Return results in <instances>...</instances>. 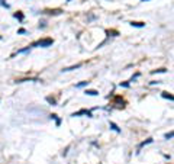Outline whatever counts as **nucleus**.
Listing matches in <instances>:
<instances>
[{
  "mask_svg": "<svg viewBox=\"0 0 174 164\" xmlns=\"http://www.w3.org/2000/svg\"><path fill=\"white\" fill-rule=\"evenodd\" d=\"M52 44H54V41H52L51 38H45V39H41V41H38V42H33V44L30 45V48H35V47L46 48V47H51Z\"/></svg>",
  "mask_w": 174,
  "mask_h": 164,
  "instance_id": "nucleus-1",
  "label": "nucleus"
},
{
  "mask_svg": "<svg viewBox=\"0 0 174 164\" xmlns=\"http://www.w3.org/2000/svg\"><path fill=\"white\" fill-rule=\"evenodd\" d=\"M81 115H86V116H89V118H91V112L90 110H87V109H81V110H78V112H74L71 116H81Z\"/></svg>",
  "mask_w": 174,
  "mask_h": 164,
  "instance_id": "nucleus-2",
  "label": "nucleus"
},
{
  "mask_svg": "<svg viewBox=\"0 0 174 164\" xmlns=\"http://www.w3.org/2000/svg\"><path fill=\"white\" fill-rule=\"evenodd\" d=\"M46 100H48L51 105H55V100H54V99H51V97H46Z\"/></svg>",
  "mask_w": 174,
  "mask_h": 164,
  "instance_id": "nucleus-17",
  "label": "nucleus"
},
{
  "mask_svg": "<svg viewBox=\"0 0 174 164\" xmlns=\"http://www.w3.org/2000/svg\"><path fill=\"white\" fill-rule=\"evenodd\" d=\"M13 16H15L16 19H19V20H23V13H22V12H17V13H15Z\"/></svg>",
  "mask_w": 174,
  "mask_h": 164,
  "instance_id": "nucleus-10",
  "label": "nucleus"
},
{
  "mask_svg": "<svg viewBox=\"0 0 174 164\" xmlns=\"http://www.w3.org/2000/svg\"><path fill=\"white\" fill-rule=\"evenodd\" d=\"M131 25L135 26V28H144V26H145L144 22H131Z\"/></svg>",
  "mask_w": 174,
  "mask_h": 164,
  "instance_id": "nucleus-6",
  "label": "nucleus"
},
{
  "mask_svg": "<svg viewBox=\"0 0 174 164\" xmlns=\"http://www.w3.org/2000/svg\"><path fill=\"white\" fill-rule=\"evenodd\" d=\"M0 39H1V35H0Z\"/></svg>",
  "mask_w": 174,
  "mask_h": 164,
  "instance_id": "nucleus-20",
  "label": "nucleus"
},
{
  "mask_svg": "<svg viewBox=\"0 0 174 164\" xmlns=\"http://www.w3.org/2000/svg\"><path fill=\"white\" fill-rule=\"evenodd\" d=\"M164 137H166V140H171V138L174 137V132H170V134H166Z\"/></svg>",
  "mask_w": 174,
  "mask_h": 164,
  "instance_id": "nucleus-15",
  "label": "nucleus"
},
{
  "mask_svg": "<svg viewBox=\"0 0 174 164\" xmlns=\"http://www.w3.org/2000/svg\"><path fill=\"white\" fill-rule=\"evenodd\" d=\"M161 96H163L164 99H168V100H173L174 102V94H170L168 92H161Z\"/></svg>",
  "mask_w": 174,
  "mask_h": 164,
  "instance_id": "nucleus-3",
  "label": "nucleus"
},
{
  "mask_svg": "<svg viewBox=\"0 0 174 164\" xmlns=\"http://www.w3.org/2000/svg\"><path fill=\"white\" fill-rule=\"evenodd\" d=\"M0 4H1L3 7H6V9H10V4H9V3H6L4 0H0Z\"/></svg>",
  "mask_w": 174,
  "mask_h": 164,
  "instance_id": "nucleus-13",
  "label": "nucleus"
},
{
  "mask_svg": "<svg viewBox=\"0 0 174 164\" xmlns=\"http://www.w3.org/2000/svg\"><path fill=\"white\" fill-rule=\"evenodd\" d=\"M80 67H81V64H77V65H73V67H67L62 71H71V70H76V68H80Z\"/></svg>",
  "mask_w": 174,
  "mask_h": 164,
  "instance_id": "nucleus-8",
  "label": "nucleus"
},
{
  "mask_svg": "<svg viewBox=\"0 0 174 164\" xmlns=\"http://www.w3.org/2000/svg\"><path fill=\"white\" fill-rule=\"evenodd\" d=\"M89 83H90V81H81V83L76 84V87H77V89H81V87H86V86H89Z\"/></svg>",
  "mask_w": 174,
  "mask_h": 164,
  "instance_id": "nucleus-9",
  "label": "nucleus"
},
{
  "mask_svg": "<svg viewBox=\"0 0 174 164\" xmlns=\"http://www.w3.org/2000/svg\"><path fill=\"white\" fill-rule=\"evenodd\" d=\"M84 94H87V96H97L99 92H96V90H86Z\"/></svg>",
  "mask_w": 174,
  "mask_h": 164,
  "instance_id": "nucleus-7",
  "label": "nucleus"
},
{
  "mask_svg": "<svg viewBox=\"0 0 174 164\" xmlns=\"http://www.w3.org/2000/svg\"><path fill=\"white\" fill-rule=\"evenodd\" d=\"M51 118H52V119H55V122H57V125H60V124H61V121H60V118H58L57 115H51Z\"/></svg>",
  "mask_w": 174,
  "mask_h": 164,
  "instance_id": "nucleus-14",
  "label": "nucleus"
},
{
  "mask_svg": "<svg viewBox=\"0 0 174 164\" xmlns=\"http://www.w3.org/2000/svg\"><path fill=\"white\" fill-rule=\"evenodd\" d=\"M109 126H110V129H113L115 132H118V134L121 132V128H119V126L115 124V122H109Z\"/></svg>",
  "mask_w": 174,
  "mask_h": 164,
  "instance_id": "nucleus-4",
  "label": "nucleus"
},
{
  "mask_svg": "<svg viewBox=\"0 0 174 164\" xmlns=\"http://www.w3.org/2000/svg\"><path fill=\"white\" fill-rule=\"evenodd\" d=\"M167 70L166 68H158V70H152L151 71V74H157V73H166Z\"/></svg>",
  "mask_w": 174,
  "mask_h": 164,
  "instance_id": "nucleus-12",
  "label": "nucleus"
},
{
  "mask_svg": "<svg viewBox=\"0 0 174 164\" xmlns=\"http://www.w3.org/2000/svg\"><path fill=\"white\" fill-rule=\"evenodd\" d=\"M119 86H121V87H129V81H123V83H121Z\"/></svg>",
  "mask_w": 174,
  "mask_h": 164,
  "instance_id": "nucleus-16",
  "label": "nucleus"
},
{
  "mask_svg": "<svg viewBox=\"0 0 174 164\" xmlns=\"http://www.w3.org/2000/svg\"><path fill=\"white\" fill-rule=\"evenodd\" d=\"M17 32H19V33H26V31H25V29H19Z\"/></svg>",
  "mask_w": 174,
  "mask_h": 164,
  "instance_id": "nucleus-18",
  "label": "nucleus"
},
{
  "mask_svg": "<svg viewBox=\"0 0 174 164\" xmlns=\"http://www.w3.org/2000/svg\"><path fill=\"white\" fill-rule=\"evenodd\" d=\"M29 51H30V47H26V48H23V49H19L17 54H25V52H29Z\"/></svg>",
  "mask_w": 174,
  "mask_h": 164,
  "instance_id": "nucleus-11",
  "label": "nucleus"
},
{
  "mask_svg": "<svg viewBox=\"0 0 174 164\" xmlns=\"http://www.w3.org/2000/svg\"><path fill=\"white\" fill-rule=\"evenodd\" d=\"M152 141H154V140H152V138H148V140H145V141H142V142H141V144H139V147H138V150H141V148H142V147H145V145H148V144H151V142H152Z\"/></svg>",
  "mask_w": 174,
  "mask_h": 164,
  "instance_id": "nucleus-5",
  "label": "nucleus"
},
{
  "mask_svg": "<svg viewBox=\"0 0 174 164\" xmlns=\"http://www.w3.org/2000/svg\"><path fill=\"white\" fill-rule=\"evenodd\" d=\"M142 1H148V0H142Z\"/></svg>",
  "mask_w": 174,
  "mask_h": 164,
  "instance_id": "nucleus-19",
  "label": "nucleus"
}]
</instances>
